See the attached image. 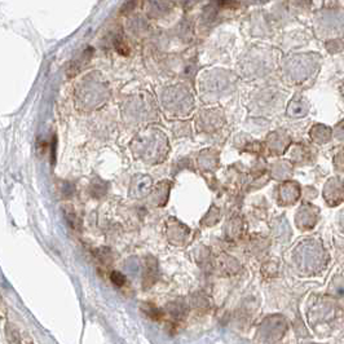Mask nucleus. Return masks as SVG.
Masks as SVG:
<instances>
[{
  "label": "nucleus",
  "mask_w": 344,
  "mask_h": 344,
  "mask_svg": "<svg viewBox=\"0 0 344 344\" xmlns=\"http://www.w3.org/2000/svg\"><path fill=\"white\" fill-rule=\"evenodd\" d=\"M167 310H168V313H170V316L174 318L175 321H180L186 313L185 307L180 304V303H172V304L167 307Z\"/></svg>",
  "instance_id": "1"
},
{
  "label": "nucleus",
  "mask_w": 344,
  "mask_h": 344,
  "mask_svg": "<svg viewBox=\"0 0 344 344\" xmlns=\"http://www.w3.org/2000/svg\"><path fill=\"white\" fill-rule=\"evenodd\" d=\"M141 308H143V310L145 312V314L149 316L151 320H154V321H161V318L163 317L162 310L157 308L155 306H153V304H150V303H145V304L141 306Z\"/></svg>",
  "instance_id": "2"
},
{
  "label": "nucleus",
  "mask_w": 344,
  "mask_h": 344,
  "mask_svg": "<svg viewBox=\"0 0 344 344\" xmlns=\"http://www.w3.org/2000/svg\"><path fill=\"white\" fill-rule=\"evenodd\" d=\"M110 280H111V282H113L115 286H123V285L126 284V277L123 276L121 272H118V271H113V272H111Z\"/></svg>",
  "instance_id": "3"
},
{
  "label": "nucleus",
  "mask_w": 344,
  "mask_h": 344,
  "mask_svg": "<svg viewBox=\"0 0 344 344\" xmlns=\"http://www.w3.org/2000/svg\"><path fill=\"white\" fill-rule=\"evenodd\" d=\"M25 344H33V342H26V343H25Z\"/></svg>",
  "instance_id": "4"
}]
</instances>
